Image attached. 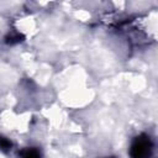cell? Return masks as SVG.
Instances as JSON below:
<instances>
[{"label": "cell", "mask_w": 158, "mask_h": 158, "mask_svg": "<svg viewBox=\"0 0 158 158\" xmlns=\"http://www.w3.org/2000/svg\"><path fill=\"white\" fill-rule=\"evenodd\" d=\"M10 148H11V142H10L7 138L0 137V149H2V151H9Z\"/></svg>", "instance_id": "3957f363"}, {"label": "cell", "mask_w": 158, "mask_h": 158, "mask_svg": "<svg viewBox=\"0 0 158 158\" xmlns=\"http://www.w3.org/2000/svg\"><path fill=\"white\" fill-rule=\"evenodd\" d=\"M20 158H42L41 151L36 147H28L21 151Z\"/></svg>", "instance_id": "7a4b0ae2"}, {"label": "cell", "mask_w": 158, "mask_h": 158, "mask_svg": "<svg viewBox=\"0 0 158 158\" xmlns=\"http://www.w3.org/2000/svg\"><path fill=\"white\" fill-rule=\"evenodd\" d=\"M153 142L148 135H139L135 137L130 147L131 158H152L153 157Z\"/></svg>", "instance_id": "6da1fadb"}]
</instances>
